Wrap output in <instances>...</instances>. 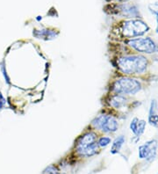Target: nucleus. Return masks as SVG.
<instances>
[{
	"label": "nucleus",
	"mask_w": 158,
	"mask_h": 174,
	"mask_svg": "<svg viewBox=\"0 0 158 174\" xmlns=\"http://www.w3.org/2000/svg\"><path fill=\"white\" fill-rule=\"evenodd\" d=\"M119 69L125 74H141L146 71L148 62L142 56H129L119 58L117 62Z\"/></svg>",
	"instance_id": "1"
},
{
	"label": "nucleus",
	"mask_w": 158,
	"mask_h": 174,
	"mask_svg": "<svg viewBox=\"0 0 158 174\" xmlns=\"http://www.w3.org/2000/svg\"><path fill=\"white\" fill-rule=\"evenodd\" d=\"M142 88L139 81L130 77H120L113 83V90L118 94H135Z\"/></svg>",
	"instance_id": "2"
},
{
	"label": "nucleus",
	"mask_w": 158,
	"mask_h": 174,
	"mask_svg": "<svg viewBox=\"0 0 158 174\" xmlns=\"http://www.w3.org/2000/svg\"><path fill=\"white\" fill-rule=\"evenodd\" d=\"M148 30V27L141 20L125 21L121 28V33L126 38L140 36Z\"/></svg>",
	"instance_id": "3"
},
{
	"label": "nucleus",
	"mask_w": 158,
	"mask_h": 174,
	"mask_svg": "<svg viewBox=\"0 0 158 174\" xmlns=\"http://www.w3.org/2000/svg\"><path fill=\"white\" fill-rule=\"evenodd\" d=\"M92 126L97 129H101L105 133H113L118 129L119 123L114 117L107 115H102L96 117L92 122Z\"/></svg>",
	"instance_id": "4"
},
{
	"label": "nucleus",
	"mask_w": 158,
	"mask_h": 174,
	"mask_svg": "<svg viewBox=\"0 0 158 174\" xmlns=\"http://www.w3.org/2000/svg\"><path fill=\"white\" fill-rule=\"evenodd\" d=\"M128 44L136 51L141 53L152 54L158 51V47L150 38H138L132 39L128 42Z\"/></svg>",
	"instance_id": "5"
},
{
	"label": "nucleus",
	"mask_w": 158,
	"mask_h": 174,
	"mask_svg": "<svg viewBox=\"0 0 158 174\" xmlns=\"http://www.w3.org/2000/svg\"><path fill=\"white\" fill-rule=\"evenodd\" d=\"M157 142L156 140H151L147 142L145 144L140 146L139 148V158L142 159H147L148 161L154 159L157 155Z\"/></svg>",
	"instance_id": "6"
},
{
	"label": "nucleus",
	"mask_w": 158,
	"mask_h": 174,
	"mask_svg": "<svg viewBox=\"0 0 158 174\" xmlns=\"http://www.w3.org/2000/svg\"><path fill=\"white\" fill-rule=\"evenodd\" d=\"M97 135L95 133L93 132H88L86 134H85L83 136L80 137V139L78 140L76 146V151L77 153L81 154V152L86 148L87 146H89L90 144L97 142Z\"/></svg>",
	"instance_id": "7"
},
{
	"label": "nucleus",
	"mask_w": 158,
	"mask_h": 174,
	"mask_svg": "<svg viewBox=\"0 0 158 174\" xmlns=\"http://www.w3.org/2000/svg\"><path fill=\"white\" fill-rule=\"evenodd\" d=\"M146 127V121L145 120H139V119L134 118L131 123H130V129L133 131V133L136 135H141L144 132Z\"/></svg>",
	"instance_id": "8"
},
{
	"label": "nucleus",
	"mask_w": 158,
	"mask_h": 174,
	"mask_svg": "<svg viewBox=\"0 0 158 174\" xmlns=\"http://www.w3.org/2000/svg\"><path fill=\"white\" fill-rule=\"evenodd\" d=\"M127 102V99L121 95H116L113 96L112 99H111V101H110V105L112 106H113L115 108H119L121 106H123Z\"/></svg>",
	"instance_id": "9"
},
{
	"label": "nucleus",
	"mask_w": 158,
	"mask_h": 174,
	"mask_svg": "<svg viewBox=\"0 0 158 174\" xmlns=\"http://www.w3.org/2000/svg\"><path fill=\"white\" fill-rule=\"evenodd\" d=\"M124 143H125V137H124L123 135H120L119 137L116 138L115 141L113 142V146H112L111 153H112V154H116V153H118V152L120 150V149H121V147L123 146Z\"/></svg>",
	"instance_id": "10"
},
{
	"label": "nucleus",
	"mask_w": 158,
	"mask_h": 174,
	"mask_svg": "<svg viewBox=\"0 0 158 174\" xmlns=\"http://www.w3.org/2000/svg\"><path fill=\"white\" fill-rule=\"evenodd\" d=\"M43 174H64V173H60L56 166H54V165H50V166L47 167V168L44 170Z\"/></svg>",
	"instance_id": "11"
},
{
	"label": "nucleus",
	"mask_w": 158,
	"mask_h": 174,
	"mask_svg": "<svg viewBox=\"0 0 158 174\" xmlns=\"http://www.w3.org/2000/svg\"><path fill=\"white\" fill-rule=\"evenodd\" d=\"M110 143H111V138L103 136V137L99 138V140L98 142V144H99V146H100V147H106Z\"/></svg>",
	"instance_id": "12"
},
{
	"label": "nucleus",
	"mask_w": 158,
	"mask_h": 174,
	"mask_svg": "<svg viewBox=\"0 0 158 174\" xmlns=\"http://www.w3.org/2000/svg\"><path fill=\"white\" fill-rule=\"evenodd\" d=\"M2 71H3V73H4V78L6 79V82H7L8 84H10V78H9V77L7 76V73H6V71H5V69H4V65L2 66Z\"/></svg>",
	"instance_id": "13"
},
{
	"label": "nucleus",
	"mask_w": 158,
	"mask_h": 174,
	"mask_svg": "<svg viewBox=\"0 0 158 174\" xmlns=\"http://www.w3.org/2000/svg\"><path fill=\"white\" fill-rule=\"evenodd\" d=\"M4 104H5V100L4 98V96L2 95V93L0 92V109L4 106Z\"/></svg>",
	"instance_id": "14"
}]
</instances>
